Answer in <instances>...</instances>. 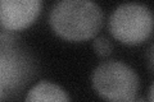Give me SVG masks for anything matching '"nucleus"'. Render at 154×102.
Here are the masks:
<instances>
[{
    "label": "nucleus",
    "mask_w": 154,
    "mask_h": 102,
    "mask_svg": "<svg viewBox=\"0 0 154 102\" xmlns=\"http://www.w3.org/2000/svg\"><path fill=\"white\" fill-rule=\"evenodd\" d=\"M104 14L90 0H60L51 7L49 23L58 36L81 42L94 37L103 26Z\"/></svg>",
    "instance_id": "f257e3e1"
},
{
    "label": "nucleus",
    "mask_w": 154,
    "mask_h": 102,
    "mask_svg": "<svg viewBox=\"0 0 154 102\" xmlns=\"http://www.w3.org/2000/svg\"><path fill=\"white\" fill-rule=\"evenodd\" d=\"M35 74L31 55L8 31L0 33V87L4 97L18 95Z\"/></svg>",
    "instance_id": "f03ea898"
},
{
    "label": "nucleus",
    "mask_w": 154,
    "mask_h": 102,
    "mask_svg": "<svg viewBox=\"0 0 154 102\" xmlns=\"http://www.w3.org/2000/svg\"><path fill=\"white\" fill-rule=\"evenodd\" d=\"M95 92L108 102H131L139 91V75L126 63L109 60L99 64L91 75Z\"/></svg>",
    "instance_id": "7ed1b4c3"
},
{
    "label": "nucleus",
    "mask_w": 154,
    "mask_h": 102,
    "mask_svg": "<svg viewBox=\"0 0 154 102\" xmlns=\"http://www.w3.org/2000/svg\"><path fill=\"white\" fill-rule=\"evenodd\" d=\"M109 31L122 43L139 45L153 32L152 10L139 3L121 4L109 17Z\"/></svg>",
    "instance_id": "20e7f679"
},
{
    "label": "nucleus",
    "mask_w": 154,
    "mask_h": 102,
    "mask_svg": "<svg viewBox=\"0 0 154 102\" xmlns=\"http://www.w3.org/2000/svg\"><path fill=\"white\" fill-rule=\"evenodd\" d=\"M42 9L40 0H0V26L5 31H19L36 21Z\"/></svg>",
    "instance_id": "39448f33"
},
{
    "label": "nucleus",
    "mask_w": 154,
    "mask_h": 102,
    "mask_svg": "<svg viewBox=\"0 0 154 102\" xmlns=\"http://www.w3.org/2000/svg\"><path fill=\"white\" fill-rule=\"evenodd\" d=\"M25 102H71V100L60 86L41 80L27 92Z\"/></svg>",
    "instance_id": "423d86ee"
},
{
    "label": "nucleus",
    "mask_w": 154,
    "mask_h": 102,
    "mask_svg": "<svg viewBox=\"0 0 154 102\" xmlns=\"http://www.w3.org/2000/svg\"><path fill=\"white\" fill-rule=\"evenodd\" d=\"M93 47L99 56H108L113 52V43L105 36H98L94 38Z\"/></svg>",
    "instance_id": "0eeeda50"
},
{
    "label": "nucleus",
    "mask_w": 154,
    "mask_h": 102,
    "mask_svg": "<svg viewBox=\"0 0 154 102\" xmlns=\"http://www.w3.org/2000/svg\"><path fill=\"white\" fill-rule=\"evenodd\" d=\"M148 102H153V86H150V88H149V101Z\"/></svg>",
    "instance_id": "6e6552de"
},
{
    "label": "nucleus",
    "mask_w": 154,
    "mask_h": 102,
    "mask_svg": "<svg viewBox=\"0 0 154 102\" xmlns=\"http://www.w3.org/2000/svg\"><path fill=\"white\" fill-rule=\"evenodd\" d=\"M131 102H146V101L144 98H141V97H139V98H134Z\"/></svg>",
    "instance_id": "1a4fd4ad"
},
{
    "label": "nucleus",
    "mask_w": 154,
    "mask_h": 102,
    "mask_svg": "<svg viewBox=\"0 0 154 102\" xmlns=\"http://www.w3.org/2000/svg\"><path fill=\"white\" fill-rule=\"evenodd\" d=\"M0 98H3V89H2V87H0Z\"/></svg>",
    "instance_id": "9d476101"
}]
</instances>
